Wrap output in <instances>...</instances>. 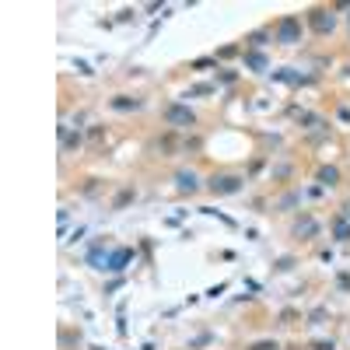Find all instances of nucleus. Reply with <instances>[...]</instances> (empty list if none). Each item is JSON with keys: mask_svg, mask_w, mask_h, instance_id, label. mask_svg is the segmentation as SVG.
Listing matches in <instances>:
<instances>
[{"mask_svg": "<svg viewBox=\"0 0 350 350\" xmlns=\"http://www.w3.org/2000/svg\"><path fill=\"white\" fill-rule=\"evenodd\" d=\"M165 119H168L172 126H189V123H193V112H189L186 105H168V109H165Z\"/></svg>", "mask_w": 350, "mask_h": 350, "instance_id": "obj_1", "label": "nucleus"}, {"mask_svg": "<svg viewBox=\"0 0 350 350\" xmlns=\"http://www.w3.org/2000/svg\"><path fill=\"white\" fill-rule=\"evenodd\" d=\"M210 189H214V193H238V179H235V175H221V179H210Z\"/></svg>", "mask_w": 350, "mask_h": 350, "instance_id": "obj_2", "label": "nucleus"}, {"mask_svg": "<svg viewBox=\"0 0 350 350\" xmlns=\"http://www.w3.org/2000/svg\"><path fill=\"white\" fill-rule=\"evenodd\" d=\"M277 39H280V42H298V21H294V18L280 21V28H277Z\"/></svg>", "mask_w": 350, "mask_h": 350, "instance_id": "obj_3", "label": "nucleus"}, {"mask_svg": "<svg viewBox=\"0 0 350 350\" xmlns=\"http://www.w3.org/2000/svg\"><path fill=\"white\" fill-rule=\"evenodd\" d=\"M130 259H133V252H130V249H116V252L109 256V263H105V270H123V266H126Z\"/></svg>", "mask_w": 350, "mask_h": 350, "instance_id": "obj_4", "label": "nucleus"}, {"mask_svg": "<svg viewBox=\"0 0 350 350\" xmlns=\"http://www.w3.org/2000/svg\"><path fill=\"white\" fill-rule=\"evenodd\" d=\"M312 28H315V32H329L333 28V14H326V11H312Z\"/></svg>", "mask_w": 350, "mask_h": 350, "instance_id": "obj_5", "label": "nucleus"}, {"mask_svg": "<svg viewBox=\"0 0 350 350\" xmlns=\"http://www.w3.org/2000/svg\"><path fill=\"white\" fill-rule=\"evenodd\" d=\"M179 189H189V193H193V189H196V175L193 172H182V175H179Z\"/></svg>", "mask_w": 350, "mask_h": 350, "instance_id": "obj_6", "label": "nucleus"}, {"mask_svg": "<svg viewBox=\"0 0 350 350\" xmlns=\"http://www.w3.org/2000/svg\"><path fill=\"white\" fill-rule=\"evenodd\" d=\"M249 67H256V70H259V67H266V60L259 56V53H252V56H249Z\"/></svg>", "mask_w": 350, "mask_h": 350, "instance_id": "obj_7", "label": "nucleus"}, {"mask_svg": "<svg viewBox=\"0 0 350 350\" xmlns=\"http://www.w3.org/2000/svg\"><path fill=\"white\" fill-rule=\"evenodd\" d=\"M252 350H277V347H273V343H256Z\"/></svg>", "mask_w": 350, "mask_h": 350, "instance_id": "obj_8", "label": "nucleus"}]
</instances>
